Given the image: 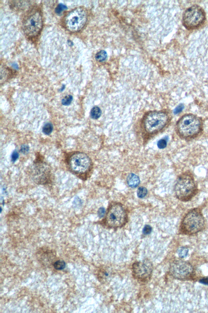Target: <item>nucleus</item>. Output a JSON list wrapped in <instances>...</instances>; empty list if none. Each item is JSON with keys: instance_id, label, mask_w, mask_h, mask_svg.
<instances>
[{"instance_id": "1", "label": "nucleus", "mask_w": 208, "mask_h": 313, "mask_svg": "<svg viewBox=\"0 0 208 313\" xmlns=\"http://www.w3.org/2000/svg\"><path fill=\"white\" fill-rule=\"evenodd\" d=\"M174 190L177 198L183 202L190 201L198 192L197 184L192 173L186 172L177 179Z\"/></svg>"}, {"instance_id": "2", "label": "nucleus", "mask_w": 208, "mask_h": 313, "mask_svg": "<svg viewBox=\"0 0 208 313\" xmlns=\"http://www.w3.org/2000/svg\"><path fill=\"white\" fill-rule=\"evenodd\" d=\"M204 216L199 208H194L189 211L183 218L180 229L187 234H194L201 232L205 227Z\"/></svg>"}, {"instance_id": "3", "label": "nucleus", "mask_w": 208, "mask_h": 313, "mask_svg": "<svg viewBox=\"0 0 208 313\" xmlns=\"http://www.w3.org/2000/svg\"><path fill=\"white\" fill-rule=\"evenodd\" d=\"M43 26V18L40 11L33 9L24 17L22 22L23 30L27 36L34 38L40 32Z\"/></svg>"}, {"instance_id": "4", "label": "nucleus", "mask_w": 208, "mask_h": 313, "mask_svg": "<svg viewBox=\"0 0 208 313\" xmlns=\"http://www.w3.org/2000/svg\"><path fill=\"white\" fill-rule=\"evenodd\" d=\"M88 13L84 8L79 7L70 11L65 16L64 24L66 29L77 32L84 27L87 21Z\"/></svg>"}, {"instance_id": "5", "label": "nucleus", "mask_w": 208, "mask_h": 313, "mask_svg": "<svg viewBox=\"0 0 208 313\" xmlns=\"http://www.w3.org/2000/svg\"><path fill=\"white\" fill-rule=\"evenodd\" d=\"M201 122L199 118L192 114L183 116L177 124L179 134L184 137L194 136L201 131Z\"/></svg>"}, {"instance_id": "6", "label": "nucleus", "mask_w": 208, "mask_h": 313, "mask_svg": "<svg viewBox=\"0 0 208 313\" xmlns=\"http://www.w3.org/2000/svg\"><path fill=\"white\" fill-rule=\"evenodd\" d=\"M127 214L125 209L120 204L114 203L110 206L106 215V225L111 228H120L125 224Z\"/></svg>"}, {"instance_id": "7", "label": "nucleus", "mask_w": 208, "mask_h": 313, "mask_svg": "<svg viewBox=\"0 0 208 313\" xmlns=\"http://www.w3.org/2000/svg\"><path fill=\"white\" fill-rule=\"evenodd\" d=\"M168 115L162 111H153L146 115L144 121V127L147 133H153L160 131L168 122Z\"/></svg>"}, {"instance_id": "8", "label": "nucleus", "mask_w": 208, "mask_h": 313, "mask_svg": "<svg viewBox=\"0 0 208 313\" xmlns=\"http://www.w3.org/2000/svg\"><path fill=\"white\" fill-rule=\"evenodd\" d=\"M70 168L73 172L77 174L88 172L91 166V161L84 153L77 152L73 154L68 160Z\"/></svg>"}, {"instance_id": "9", "label": "nucleus", "mask_w": 208, "mask_h": 313, "mask_svg": "<svg viewBox=\"0 0 208 313\" xmlns=\"http://www.w3.org/2000/svg\"><path fill=\"white\" fill-rule=\"evenodd\" d=\"M205 14L200 7L194 5L187 9L183 15V23L186 27L194 28L204 21Z\"/></svg>"}, {"instance_id": "10", "label": "nucleus", "mask_w": 208, "mask_h": 313, "mask_svg": "<svg viewBox=\"0 0 208 313\" xmlns=\"http://www.w3.org/2000/svg\"><path fill=\"white\" fill-rule=\"evenodd\" d=\"M170 274L176 279L185 280L192 275L194 272V268L189 262L177 260L170 264Z\"/></svg>"}, {"instance_id": "11", "label": "nucleus", "mask_w": 208, "mask_h": 313, "mask_svg": "<svg viewBox=\"0 0 208 313\" xmlns=\"http://www.w3.org/2000/svg\"><path fill=\"white\" fill-rule=\"evenodd\" d=\"M153 270V265L148 260L136 262L132 265L133 277L140 280H146L149 278L151 275Z\"/></svg>"}, {"instance_id": "12", "label": "nucleus", "mask_w": 208, "mask_h": 313, "mask_svg": "<svg viewBox=\"0 0 208 313\" xmlns=\"http://www.w3.org/2000/svg\"><path fill=\"white\" fill-rule=\"evenodd\" d=\"M140 179L138 176L133 173L130 174L127 178V183L129 187L134 188L140 184Z\"/></svg>"}, {"instance_id": "13", "label": "nucleus", "mask_w": 208, "mask_h": 313, "mask_svg": "<svg viewBox=\"0 0 208 313\" xmlns=\"http://www.w3.org/2000/svg\"><path fill=\"white\" fill-rule=\"evenodd\" d=\"M102 111L100 108L95 106L92 108L90 111V116L92 119H98L101 116Z\"/></svg>"}, {"instance_id": "14", "label": "nucleus", "mask_w": 208, "mask_h": 313, "mask_svg": "<svg viewBox=\"0 0 208 313\" xmlns=\"http://www.w3.org/2000/svg\"><path fill=\"white\" fill-rule=\"evenodd\" d=\"M53 129V126L51 123L48 122L44 125L42 128V132L46 135H49Z\"/></svg>"}, {"instance_id": "15", "label": "nucleus", "mask_w": 208, "mask_h": 313, "mask_svg": "<svg viewBox=\"0 0 208 313\" xmlns=\"http://www.w3.org/2000/svg\"><path fill=\"white\" fill-rule=\"evenodd\" d=\"M107 54L105 51L101 50L97 53L96 55V59L99 62H103L106 59L107 57Z\"/></svg>"}, {"instance_id": "16", "label": "nucleus", "mask_w": 208, "mask_h": 313, "mask_svg": "<svg viewBox=\"0 0 208 313\" xmlns=\"http://www.w3.org/2000/svg\"><path fill=\"white\" fill-rule=\"evenodd\" d=\"M66 264L65 262L62 260H58L54 264L55 268L57 270H62L66 267Z\"/></svg>"}, {"instance_id": "17", "label": "nucleus", "mask_w": 208, "mask_h": 313, "mask_svg": "<svg viewBox=\"0 0 208 313\" xmlns=\"http://www.w3.org/2000/svg\"><path fill=\"white\" fill-rule=\"evenodd\" d=\"M148 193V191L146 187H140L138 189L137 191V195L138 197L139 198H143Z\"/></svg>"}, {"instance_id": "18", "label": "nucleus", "mask_w": 208, "mask_h": 313, "mask_svg": "<svg viewBox=\"0 0 208 313\" xmlns=\"http://www.w3.org/2000/svg\"><path fill=\"white\" fill-rule=\"evenodd\" d=\"M188 249L186 247H180L178 250L179 256L181 258L186 257L188 255Z\"/></svg>"}, {"instance_id": "19", "label": "nucleus", "mask_w": 208, "mask_h": 313, "mask_svg": "<svg viewBox=\"0 0 208 313\" xmlns=\"http://www.w3.org/2000/svg\"><path fill=\"white\" fill-rule=\"evenodd\" d=\"M73 100V97L72 95H66V96H65V97L63 99L62 101H61V103H62V104L63 105H69L70 104L72 103Z\"/></svg>"}, {"instance_id": "20", "label": "nucleus", "mask_w": 208, "mask_h": 313, "mask_svg": "<svg viewBox=\"0 0 208 313\" xmlns=\"http://www.w3.org/2000/svg\"><path fill=\"white\" fill-rule=\"evenodd\" d=\"M167 140L165 139H162L159 140L157 143V147L160 149H163L166 147Z\"/></svg>"}, {"instance_id": "21", "label": "nucleus", "mask_w": 208, "mask_h": 313, "mask_svg": "<svg viewBox=\"0 0 208 313\" xmlns=\"http://www.w3.org/2000/svg\"><path fill=\"white\" fill-rule=\"evenodd\" d=\"M185 106L183 104H180L175 109L174 113L175 114H178L181 112L184 109Z\"/></svg>"}, {"instance_id": "22", "label": "nucleus", "mask_w": 208, "mask_h": 313, "mask_svg": "<svg viewBox=\"0 0 208 313\" xmlns=\"http://www.w3.org/2000/svg\"><path fill=\"white\" fill-rule=\"evenodd\" d=\"M20 151L22 154H26L28 153L29 151V147L28 145L26 144L22 145L20 148Z\"/></svg>"}, {"instance_id": "23", "label": "nucleus", "mask_w": 208, "mask_h": 313, "mask_svg": "<svg viewBox=\"0 0 208 313\" xmlns=\"http://www.w3.org/2000/svg\"><path fill=\"white\" fill-rule=\"evenodd\" d=\"M152 231V228L149 225H146L143 229V232L144 234L147 235L151 233Z\"/></svg>"}, {"instance_id": "24", "label": "nucleus", "mask_w": 208, "mask_h": 313, "mask_svg": "<svg viewBox=\"0 0 208 313\" xmlns=\"http://www.w3.org/2000/svg\"><path fill=\"white\" fill-rule=\"evenodd\" d=\"M18 157H19V154L16 150H15L11 155V160L13 162H16L18 160Z\"/></svg>"}, {"instance_id": "25", "label": "nucleus", "mask_w": 208, "mask_h": 313, "mask_svg": "<svg viewBox=\"0 0 208 313\" xmlns=\"http://www.w3.org/2000/svg\"><path fill=\"white\" fill-rule=\"evenodd\" d=\"M105 214V209L103 208H100L98 211V215L100 217H103Z\"/></svg>"}, {"instance_id": "26", "label": "nucleus", "mask_w": 208, "mask_h": 313, "mask_svg": "<svg viewBox=\"0 0 208 313\" xmlns=\"http://www.w3.org/2000/svg\"><path fill=\"white\" fill-rule=\"evenodd\" d=\"M200 282L204 285H208V278H203L200 280Z\"/></svg>"}, {"instance_id": "27", "label": "nucleus", "mask_w": 208, "mask_h": 313, "mask_svg": "<svg viewBox=\"0 0 208 313\" xmlns=\"http://www.w3.org/2000/svg\"><path fill=\"white\" fill-rule=\"evenodd\" d=\"M65 6L63 5H59L58 7V8H57L56 10H58V11H59V12L61 11H62L63 10L65 9Z\"/></svg>"}]
</instances>
